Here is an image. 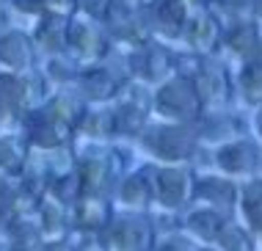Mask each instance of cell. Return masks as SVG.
<instances>
[{
  "instance_id": "obj_12",
  "label": "cell",
  "mask_w": 262,
  "mask_h": 251,
  "mask_svg": "<svg viewBox=\"0 0 262 251\" xmlns=\"http://www.w3.org/2000/svg\"><path fill=\"white\" fill-rule=\"evenodd\" d=\"M122 83H124L122 77H116V72H111L105 64H91V67H77L72 86L89 105H94V102H111L119 94Z\"/></svg>"
},
{
  "instance_id": "obj_38",
  "label": "cell",
  "mask_w": 262,
  "mask_h": 251,
  "mask_svg": "<svg viewBox=\"0 0 262 251\" xmlns=\"http://www.w3.org/2000/svg\"><path fill=\"white\" fill-rule=\"evenodd\" d=\"M0 31H3V6H0Z\"/></svg>"
},
{
  "instance_id": "obj_16",
  "label": "cell",
  "mask_w": 262,
  "mask_h": 251,
  "mask_svg": "<svg viewBox=\"0 0 262 251\" xmlns=\"http://www.w3.org/2000/svg\"><path fill=\"white\" fill-rule=\"evenodd\" d=\"M69 207H72V210H69L72 213L69 215L72 224L86 235H100L113 218V204L102 196V193H83V196L77 199V202H72Z\"/></svg>"
},
{
  "instance_id": "obj_40",
  "label": "cell",
  "mask_w": 262,
  "mask_h": 251,
  "mask_svg": "<svg viewBox=\"0 0 262 251\" xmlns=\"http://www.w3.org/2000/svg\"><path fill=\"white\" fill-rule=\"evenodd\" d=\"M3 3H6V0H0V6H3Z\"/></svg>"
},
{
  "instance_id": "obj_11",
  "label": "cell",
  "mask_w": 262,
  "mask_h": 251,
  "mask_svg": "<svg viewBox=\"0 0 262 251\" xmlns=\"http://www.w3.org/2000/svg\"><path fill=\"white\" fill-rule=\"evenodd\" d=\"M174 64H177V55L158 39H149V41L130 50L133 77L146 86H158L163 77H168L174 72Z\"/></svg>"
},
{
  "instance_id": "obj_5",
  "label": "cell",
  "mask_w": 262,
  "mask_h": 251,
  "mask_svg": "<svg viewBox=\"0 0 262 251\" xmlns=\"http://www.w3.org/2000/svg\"><path fill=\"white\" fill-rule=\"evenodd\" d=\"M75 171L80 177V185H83V193H108L116 188L119 177L124 174L122 169V155L116 149H105V147H97L91 141V149L86 155H80L75 160Z\"/></svg>"
},
{
  "instance_id": "obj_31",
  "label": "cell",
  "mask_w": 262,
  "mask_h": 251,
  "mask_svg": "<svg viewBox=\"0 0 262 251\" xmlns=\"http://www.w3.org/2000/svg\"><path fill=\"white\" fill-rule=\"evenodd\" d=\"M152 251H202V246H196L193 240L182 238V235H166V238H160L158 243L152 246Z\"/></svg>"
},
{
  "instance_id": "obj_21",
  "label": "cell",
  "mask_w": 262,
  "mask_h": 251,
  "mask_svg": "<svg viewBox=\"0 0 262 251\" xmlns=\"http://www.w3.org/2000/svg\"><path fill=\"white\" fill-rule=\"evenodd\" d=\"M67 23L69 19H58V17H47L41 14L36 19L31 31V39L36 45L39 53L45 55H55V53H63V41H67Z\"/></svg>"
},
{
  "instance_id": "obj_37",
  "label": "cell",
  "mask_w": 262,
  "mask_h": 251,
  "mask_svg": "<svg viewBox=\"0 0 262 251\" xmlns=\"http://www.w3.org/2000/svg\"><path fill=\"white\" fill-rule=\"evenodd\" d=\"M3 193H6V174L0 171V196H3Z\"/></svg>"
},
{
  "instance_id": "obj_4",
  "label": "cell",
  "mask_w": 262,
  "mask_h": 251,
  "mask_svg": "<svg viewBox=\"0 0 262 251\" xmlns=\"http://www.w3.org/2000/svg\"><path fill=\"white\" fill-rule=\"evenodd\" d=\"M152 182V202L163 210H182L196 199V177L180 163H163L146 171Z\"/></svg>"
},
{
  "instance_id": "obj_30",
  "label": "cell",
  "mask_w": 262,
  "mask_h": 251,
  "mask_svg": "<svg viewBox=\"0 0 262 251\" xmlns=\"http://www.w3.org/2000/svg\"><path fill=\"white\" fill-rule=\"evenodd\" d=\"M41 11L47 17H58V19H72L80 11V0H41Z\"/></svg>"
},
{
  "instance_id": "obj_13",
  "label": "cell",
  "mask_w": 262,
  "mask_h": 251,
  "mask_svg": "<svg viewBox=\"0 0 262 251\" xmlns=\"http://www.w3.org/2000/svg\"><path fill=\"white\" fill-rule=\"evenodd\" d=\"M39 50L33 45L31 33L19 31V28H9V31H0V69L3 72H31L36 67Z\"/></svg>"
},
{
  "instance_id": "obj_17",
  "label": "cell",
  "mask_w": 262,
  "mask_h": 251,
  "mask_svg": "<svg viewBox=\"0 0 262 251\" xmlns=\"http://www.w3.org/2000/svg\"><path fill=\"white\" fill-rule=\"evenodd\" d=\"M77 135H83L86 141H94V143H105L111 135H116V127H113V108L111 102H94V105H86L80 121L75 127Z\"/></svg>"
},
{
  "instance_id": "obj_22",
  "label": "cell",
  "mask_w": 262,
  "mask_h": 251,
  "mask_svg": "<svg viewBox=\"0 0 262 251\" xmlns=\"http://www.w3.org/2000/svg\"><path fill=\"white\" fill-rule=\"evenodd\" d=\"M39 229H41V238L47 240H61L63 235H67V226H69V207L58 202L55 196H41L39 202Z\"/></svg>"
},
{
  "instance_id": "obj_28",
  "label": "cell",
  "mask_w": 262,
  "mask_h": 251,
  "mask_svg": "<svg viewBox=\"0 0 262 251\" xmlns=\"http://www.w3.org/2000/svg\"><path fill=\"white\" fill-rule=\"evenodd\" d=\"M215 243L221 246V251H254L251 238L246 235V229L237 226V224H224Z\"/></svg>"
},
{
  "instance_id": "obj_14",
  "label": "cell",
  "mask_w": 262,
  "mask_h": 251,
  "mask_svg": "<svg viewBox=\"0 0 262 251\" xmlns=\"http://www.w3.org/2000/svg\"><path fill=\"white\" fill-rule=\"evenodd\" d=\"M262 47V28L257 25L254 17H240L224 23V39H221V53L232 55L237 61H246L251 55H257Z\"/></svg>"
},
{
  "instance_id": "obj_18",
  "label": "cell",
  "mask_w": 262,
  "mask_h": 251,
  "mask_svg": "<svg viewBox=\"0 0 262 251\" xmlns=\"http://www.w3.org/2000/svg\"><path fill=\"white\" fill-rule=\"evenodd\" d=\"M116 199L124 210L130 213H141L152 204V182L146 171L138 174H122L116 182Z\"/></svg>"
},
{
  "instance_id": "obj_1",
  "label": "cell",
  "mask_w": 262,
  "mask_h": 251,
  "mask_svg": "<svg viewBox=\"0 0 262 251\" xmlns=\"http://www.w3.org/2000/svg\"><path fill=\"white\" fill-rule=\"evenodd\" d=\"M152 111L163 121H180V124H196L204 113L202 97L196 91L193 77L185 72H171L168 77L152 89Z\"/></svg>"
},
{
  "instance_id": "obj_32",
  "label": "cell",
  "mask_w": 262,
  "mask_h": 251,
  "mask_svg": "<svg viewBox=\"0 0 262 251\" xmlns=\"http://www.w3.org/2000/svg\"><path fill=\"white\" fill-rule=\"evenodd\" d=\"M6 6L14 9L19 17H28V19H39L41 14V0H6Z\"/></svg>"
},
{
  "instance_id": "obj_29",
  "label": "cell",
  "mask_w": 262,
  "mask_h": 251,
  "mask_svg": "<svg viewBox=\"0 0 262 251\" xmlns=\"http://www.w3.org/2000/svg\"><path fill=\"white\" fill-rule=\"evenodd\" d=\"M207 9L221 23H229V19L251 17V0H207Z\"/></svg>"
},
{
  "instance_id": "obj_2",
  "label": "cell",
  "mask_w": 262,
  "mask_h": 251,
  "mask_svg": "<svg viewBox=\"0 0 262 251\" xmlns=\"http://www.w3.org/2000/svg\"><path fill=\"white\" fill-rule=\"evenodd\" d=\"M144 149L160 163H185L193 157L199 147L196 124H180V121H146L144 133L138 135Z\"/></svg>"
},
{
  "instance_id": "obj_7",
  "label": "cell",
  "mask_w": 262,
  "mask_h": 251,
  "mask_svg": "<svg viewBox=\"0 0 262 251\" xmlns=\"http://www.w3.org/2000/svg\"><path fill=\"white\" fill-rule=\"evenodd\" d=\"M221 39H224V23L207 6L188 11L185 28H182V39H180L188 53L199 55V58H215L221 53Z\"/></svg>"
},
{
  "instance_id": "obj_36",
  "label": "cell",
  "mask_w": 262,
  "mask_h": 251,
  "mask_svg": "<svg viewBox=\"0 0 262 251\" xmlns=\"http://www.w3.org/2000/svg\"><path fill=\"white\" fill-rule=\"evenodd\" d=\"M180 3H185L190 11L193 9H204V6H207V0H180Z\"/></svg>"
},
{
  "instance_id": "obj_34",
  "label": "cell",
  "mask_w": 262,
  "mask_h": 251,
  "mask_svg": "<svg viewBox=\"0 0 262 251\" xmlns=\"http://www.w3.org/2000/svg\"><path fill=\"white\" fill-rule=\"evenodd\" d=\"M41 251H75V248L69 246L67 240H47L45 246H41Z\"/></svg>"
},
{
  "instance_id": "obj_3",
  "label": "cell",
  "mask_w": 262,
  "mask_h": 251,
  "mask_svg": "<svg viewBox=\"0 0 262 251\" xmlns=\"http://www.w3.org/2000/svg\"><path fill=\"white\" fill-rule=\"evenodd\" d=\"M111 36L105 31L100 19L89 17V14L77 11L67 23V41H63V53L72 58L77 67H91V64H102L111 55Z\"/></svg>"
},
{
  "instance_id": "obj_24",
  "label": "cell",
  "mask_w": 262,
  "mask_h": 251,
  "mask_svg": "<svg viewBox=\"0 0 262 251\" xmlns=\"http://www.w3.org/2000/svg\"><path fill=\"white\" fill-rule=\"evenodd\" d=\"M224 224H226L224 213H218L215 207H196V210H190L185 215V229L204 243H215Z\"/></svg>"
},
{
  "instance_id": "obj_23",
  "label": "cell",
  "mask_w": 262,
  "mask_h": 251,
  "mask_svg": "<svg viewBox=\"0 0 262 251\" xmlns=\"http://www.w3.org/2000/svg\"><path fill=\"white\" fill-rule=\"evenodd\" d=\"M28 160H31V143L25 141V135H0V171L6 177H19L28 169Z\"/></svg>"
},
{
  "instance_id": "obj_15",
  "label": "cell",
  "mask_w": 262,
  "mask_h": 251,
  "mask_svg": "<svg viewBox=\"0 0 262 251\" xmlns=\"http://www.w3.org/2000/svg\"><path fill=\"white\" fill-rule=\"evenodd\" d=\"M215 166L229 177H251L259 169V149L246 138L221 141L215 149Z\"/></svg>"
},
{
  "instance_id": "obj_33",
  "label": "cell",
  "mask_w": 262,
  "mask_h": 251,
  "mask_svg": "<svg viewBox=\"0 0 262 251\" xmlns=\"http://www.w3.org/2000/svg\"><path fill=\"white\" fill-rule=\"evenodd\" d=\"M251 127H254V135H257V143H259V149H262V102H259V105H254ZM259 163H262V155H259Z\"/></svg>"
},
{
  "instance_id": "obj_10",
  "label": "cell",
  "mask_w": 262,
  "mask_h": 251,
  "mask_svg": "<svg viewBox=\"0 0 262 251\" xmlns=\"http://www.w3.org/2000/svg\"><path fill=\"white\" fill-rule=\"evenodd\" d=\"M190 77L196 83L204 111H224L229 105L232 94H235V86H232V75L226 72L224 64H218L215 58H202Z\"/></svg>"
},
{
  "instance_id": "obj_19",
  "label": "cell",
  "mask_w": 262,
  "mask_h": 251,
  "mask_svg": "<svg viewBox=\"0 0 262 251\" xmlns=\"http://www.w3.org/2000/svg\"><path fill=\"white\" fill-rule=\"evenodd\" d=\"M232 86H235L237 97L243 99L246 105L254 108V105L262 102V53L240 61L237 75L232 77Z\"/></svg>"
},
{
  "instance_id": "obj_41",
  "label": "cell",
  "mask_w": 262,
  "mask_h": 251,
  "mask_svg": "<svg viewBox=\"0 0 262 251\" xmlns=\"http://www.w3.org/2000/svg\"><path fill=\"white\" fill-rule=\"evenodd\" d=\"M259 53H262V47H259Z\"/></svg>"
},
{
  "instance_id": "obj_9",
  "label": "cell",
  "mask_w": 262,
  "mask_h": 251,
  "mask_svg": "<svg viewBox=\"0 0 262 251\" xmlns=\"http://www.w3.org/2000/svg\"><path fill=\"white\" fill-rule=\"evenodd\" d=\"M23 135L25 141L31 143V147L36 149H55V147H63V143H69V138L75 135V130L69 124H63L58 116H53L50 111H47V105L41 102L36 108H31V111L23 116Z\"/></svg>"
},
{
  "instance_id": "obj_35",
  "label": "cell",
  "mask_w": 262,
  "mask_h": 251,
  "mask_svg": "<svg viewBox=\"0 0 262 251\" xmlns=\"http://www.w3.org/2000/svg\"><path fill=\"white\" fill-rule=\"evenodd\" d=\"M251 17L257 19V25L262 28V0H251Z\"/></svg>"
},
{
  "instance_id": "obj_20",
  "label": "cell",
  "mask_w": 262,
  "mask_h": 251,
  "mask_svg": "<svg viewBox=\"0 0 262 251\" xmlns=\"http://www.w3.org/2000/svg\"><path fill=\"white\" fill-rule=\"evenodd\" d=\"M196 196L202 202H207V207L221 210H232L237 202V188L229 182L226 177H215V174H204L196 179Z\"/></svg>"
},
{
  "instance_id": "obj_25",
  "label": "cell",
  "mask_w": 262,
  "mask_h": 251,
  "mask_svg": "<svg viewBox=\"0 0 262 251\" xmlns=\"http://www.w3.org/2000/svg\"><path fill=\"white\" fill-rule=\"evenodd\" d=\"M9 243L11 251H41L45 238H41L39 224H33L31 218H17L9 221Z\"/></svg>"
},
{
  "instance_id": "obj_6",
  "label": "cell",
  "mask_w": 262,
  "mask_h": 251,
  "mask_svg": "<svg viewBox=\"0 0 262 251\" xmlns=\"http://www.w3.org/2000/svg\"><path fill=\"white\" fill-rule=\"evenodd\" d=\"M105 251H152L155 246V226L141 213L113 215L111 224L100 232Z\"/></svg>"
},
{
  "instance_id": "obj_8",
  "label": "cell",
  "mask_w": 262,
  "mask_h": 251,
  "mask_svg": "<svg viewBox=\"0 0 262 251\" xmlns=\"http://www.w3.org/2000/svg\"><path fill=\"white\" fill-rule=\"evenodd\" d=\"M188 6L180 0H144V23L152 39L171 45L182 39V28L188 19Z\"/></svg>"
},
{
  "instance_id": "obj_26",
  "label": "cell",
  "mask_w": 262,
  "mask_h": 251,
  "mask_svg": "<svg viewBox=\"0 0 262 251\" xmlns=\"http://www.w3.org/2000/svg\"><path fill=\"white\" fill-rule=\"evenodd\" d=\"M240 213L254 232L262 235V179H249L240 193Z\"/></svg>"
},
{
  "instance_id": "obj_39",
  "label": "cell",
  "mask_w": 262,
  "mask_h": 251,
  "mask_svg": "<svg viewBox=\"0 0 262 251\" xmlns=\"http://www.w3.org/2000/svg\"><path fill=\"white\" fill-rule=\"evenodd\" d=\"M202 251H212V248H202Z\"/></svg>"
},
{
  "instance_id": "obj_27",
  "label": "cell",
  "mask_w": 262,
  "mask_h": 251,
  "mask_svg": "<svg viewBox=\"0 0 262 251\" xmlns=\"http://www.w3.org/2000/svg\"><path fill=\"white\" fill-rule=\"evenodd\" d=\"M47 191H50V196H55L58 202H63L67 207L83 196V185H80V177H77L75 169L67 171V174L53 177L50 182H47Z\"/></svg>"
}]
</instances>
